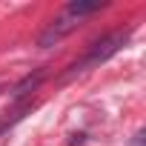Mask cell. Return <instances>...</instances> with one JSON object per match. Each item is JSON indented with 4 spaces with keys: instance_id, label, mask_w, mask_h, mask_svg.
Here are the masks:
<instances>
[{
    "instance_id": "5b68a950",
    "label": "cell",
    "mask_w": 146,
    "mask_h": 146,
    "mask_svg": "<svg viewBox=\"0 0 146 146\" xmlns=\"http://www.w3.org/2000/svg\"><path fill=\"white\" fill-rule=\"evenodd\" d=\"M132 146H146V132H143V129L132 137Z\"/></svg>"
},
{
    "instance_id": "7a4b0ae2",
    "label": "cell",
    "mask_w": 146,
    "mask_h": 146,
    "mask_svg": "<svg viewBox=\"0 0 146 146\" xmlns=\"http://www.w3.org/2000/svg\"><path fill=\"white\" fill-rule=\"evenodd\" d=\"M78 26H80V20H78V17H72V15H66V12H63L57 20H52V23L46 26V32L40 35V46L46 49V46H54V43H60L66 35H72Z\"/></svg>"
},
{
    "instance_id": "3957f363",
    "label": "cell",
    "mask_w": 146,
    "mask_h": 146,
    "mask_svg": "<svg viewBox=\"0 0 146 146\" xmlns=\"http://www.w3.org/2000/svg\"><path fill=\"white\" fill-rule=\"evenodd\" d=\"M103 9V3L100 0H95V3H80V0H75V3H69L66 6V15H72V17H83V15H92V12H100Z\"/></svg>"
},
{
    "instance_id": "277c9868",
    "label": "cell",
    "mask_w": 146,
    "mask_h": 146,
    "mask_svg": "<svg viewBox=\"0 0 146 146\" xmlns=\"http://www.w3.org/2000/svg\"><path fill=\"white\" fill-rule=\"evenodd\" d=\"M46 78V72L40 69V72H35V75H29L26 80H20L17 86H15V98H23V95H29V92H35L37 89V83Z\"/></svg>"
},
{
    "instance_id": "6da1fadb",
    "label": "cell",
    "mask_w": 146,
    "mask_h": 146,
    "mask_svg": "<svg viewBox=\"0 0 146 146\" xmlns=\"http://www.w3.org/2000/svg\"><path fill=\"white\" fill-rule=\"evenodd\" d=\"M129 40V29H123V32H112V35H106L103 40H98L92 49H89V54H86V60L80 63V69H86V66H98V63H103V60H109L123 43Z\"/></svg>"
}]
</instances>
